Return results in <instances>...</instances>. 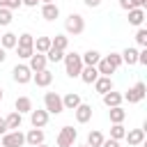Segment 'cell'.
I'll list each match as a JSON object with an SVG mask.
<instances>
[{"label": "cell", "instance_id": "obj_1", "mask_svg": "<svg viewBox=\"0 0 147 147\" xmlns=\"http://www.w3.org/2000/svg\"><path fill=\"white\" fill-rule=\"evenodd\" d=\"M64 69H67V76L69 78H78L80 76V69H83V60L78 53H64Z\"/></svg>", "mask_w": 147, "mask_h": 147}, {"label": "cell", "instance_id": "obj_2", "mask_svg": "<svg viewBox=\"0 0 147 147\" xmlns=\"http://www.w3.org/2000/svg\"><path fill=\"white\" fill-rule=\"evenodd\" d=\"M44 110H46L48 115H60V113L64 110L62 96H60L57 92H46V94H44Z\"/></svg>", "mask_w": 147, "mask_h": 147}, {"label": "cell", "instance_id": "obj_3", "mask_svg": "<svg viewBox=\"0 0 147 147\" xmlns=\"http://www.w3.org/2000/svg\"><path fill=\"white\" fill-rule=\"evenodd\" d=\"M64 30H67L69 34H83V30H85V18H83L80 14H69L67 21H64Z\"/></svg>", "mask_w": 147, "mask_h": 147}, {"label": "cell", "instance_id": "obj_4", "mask_svg": "<svg viewBox=\"0 0 147 147\" xmlns=\"http://www.w3.org/2000/svg\"><path fill=\"white\" fill-rule=\"evenodd\" d=\"M76 138H78V131L74 126H62L57 133V147H74Z\"/></svg>", "mask_w": 147, "mask_h": 147}, {"label": "cell", "instance_id": "obj_5", "mask_svg": "<svg viewBox=\"0 0 147 147\" xmlns=\"http://www.w3.org/2000/svg\"><path fill=\"white\" fill-rule=\"evenodd\" d=\"M145 94H147V85L142 83V80H138L126 94H122V99H126L129 103H138V101H142L145 99Z\"/></svg>", "mask_w": 147, "mask_h": 147}, {"label": "cell", "instance_id": "obj_6", "mask_svg": "<svg viewBox=\"0 0 147 147\" xmlns=\"http://www.w3.org/2000/svg\"><path fill=\"white\" fill-rule=\"evenodd\" d=\"M0 145L2 147H23L25 145V136L21 131H7L5 136H0Z\"/></svg>", "mask_w": 147, "mask_h": 147}, {"label": "cell", "instance_id": "obj_7", "mask_svg": "<svg viewBox=\"0 0 147 147\" xmlns=\"http://www.w3.org/2000/svg\"><path fill=\"white\" fill-rule=\"evenodd\" d=\"M11 78H14L18 85H25V83L32 80V71H30L28 64H16V67L11 69Z\"/></svg>", "mask_w": 147, "mask_h": 147}, {"label": "cell", "instance_id": "obj_8", "mask_svg": "<svg viewBox=\"0 0 147 147\" xmlns=\"http://www.w3.org/2000/svg\"><path fill=\"white\" fill-rule=\"evenodd\" d=\"M30 122H32V126L34 129H44L46 124H48V113L46 110H30Z\"/></svg>", "mask_w": 147, "mask_h": 147}, {"label": "cell", "instance_id": "obj_9", "mask_svg": "<svg viewBox=\"0 0 147 147\" xmlns=\"http://www.w3.org/2000/svg\"><path fill=\"white\" fill-rule=\"evenodd\" d=\"M80 103H83V101H80V94H78V92H67V94L62 96V106H64V110H76Z\"/></svg>", "mask_w": 147, "mask_h": 147}, {"label": "cell", "instance_id": "obj_10", "mask_svg": "<svg viewBox=\"0 0 147 147\" xmlns=\"http://www.w3.org/2000/svg\"><path fill=\"white\" fill-rule=\"evenodd\" d=\"M74 113H76V122H78V124H87V122L92 119V106H90V103H80Z\"/></svg>", "mask_w": 147, "mask_h": 147}, {"label": "cell", "instance_id": "obj_11", "mask_svg": "<svg viewBox=\"0 0 147 147\" xmlns=\"http://www.w3.org/2000/svg\"><path fill=\"white\" fill-rule=\"evenodd\" d=\"M101 57H103V55H101L99 51H94V48H90V51H85V53L80 55V60H83V67H96Z\"/></svg>", "mask_w": 147, "mask_h": 147}, {"label": "cell", "instance_id": "obj_12", "mask_svg": "<svg viewBox=\"0 0 147 147\" xmlns=\"http://www.w3.org/2000/svg\"><path fill=\"white\" fill-rule=\"evenodd\" d=\"M46 62H48V60H46V55H41V53H32V57H30V64H28V67H30V71H32V74H37V71H44V69H46Z\"/></svg>", "mask_w": 147, "mask_h": 147}, {"label": "cell", "instance_id": "obj_13", "mask_svg": "<svg viewBox=\"0 0 147 147\" xmlns=\"http://www.w3.org/2000/svg\"><path fill=\"white\" fill-rule=\"evenodd\" d=\"M32 80H34V85H37V87H48V85L53 83V74H51L48 69H44V71L32 74Z\"/></svg>", "mask_w": 147, "mask_h": 147}, {"label": "cell", "instance_id": "obj_14", "mask_svg": "<svg viewBox=\"0 0 147 147\" xmlns=\"http://www.w3.org/2000/svg\"><path fill=\"white\" fill-rule=\"evenodd\" d=\"M103 96V106L106 108H117V106H122V94L119 92H115V90H110V92H106V94H101Z\"/></svg>", "mask_w": 147, "mask_h": 147}, {"label": "cell", "instance_id": "obj_15", "mask_svg": "<svg viewBox=\"0 0 147 147\" xmlns=\"http://www.w3.org/2000/svg\"><path fill=\"white\" fill-rule=\"evenodd\" d=\"M21 124H23V115L21 113H9L7 117H5V126H7V131H18L21 129Z\"/></svg>", "mask_w": 147, "mask_h": 147}, {"label": "cell", "instance_id": "obj_16", "mask_svg": "<svg viewBox=\"0 0 147 147\" xmlns=\"http://www.w3.org/2000/svg\"><path fill=\"white\" fill-rule=\"evenodd\" d=\"M44 131L41 129H30L28 133H25V145H30V147H37V145H41L44 142Z\"/></svg>", "mask_w": 147, "mask_h": 147}, {"label": "cell", "instance_id": "obj_17", "mask_svg": "<svg viewBox=\"0 0 147 147\" xmlns=\"http://www.w3.org/2000/svg\"><path fill=\"white\" fill-rule=\"evenodd\" d=\"M126 140H129V145L131 147H138V145H142L145 142V129H131V131H126V136H124Z\"/></svg>", "mask_w": 147, "mask_h": 147}, {"label": "cell", "instance_id": "obj_18", "mask_svg": "<svg viewBox=\"0 0 147 147\" xmlns=\"http://www.w3.org/2000/svg\"><path fill=\"white\" fill-rule=\"evenodd\" d=\"M85 85H92L96 78H99V71H96V67H83L80 69V76H78Z\"/></svg>", "mask_w": 147, "mask_h": 147}, {"label": "cell", "instance_id": "obj_19", "mask_svg": "<svg viewBox=\"0 0 147 147\" xmlns=\"http://www.w3.org/2000/svg\"><path fill=\"white\" fill-rule=\"evenodd\" d=\"M92 85H94V90H96L99 94H106V92L113 90V80H110V76H99Z\"/></svg>", "mask_w": 147, "mask_h": 147}, {"label": "cell", "instance_id": "obj_20", "mask_svg": "<svg viewBox=\"0 0 147 147\" xmlns=\"http://www.w3.org/2000/svg\"><path fill=\"white\" fill-rule=\"evenodd\" d=\"M41 16H44L46 21H55V18L60 16V7H57L55 2H51V5H41Z\"/></svg>", "mask_w": 147, "mask_h": 147}, {"label": "cell", "instance_id": "obj_21", "mask_svg": "<svg viewBox=\"0 0 147 147\" xmlns=\"http://www.w3.org/2000/svg\"><path fill=\"white\" fill-rule=\"evenodd\" d=\"M16 41H18V34H14V32H5V34H0V46H2L5 51L16 48Z\"/></svg>", "mask_w": 147, "mask_h": 147}, {"label": "cell", "instance_id": "obj_22", "mask_svg": "<svg viewBox=\"0 0 147 147\" xmlns=\"http://www.w3.org/2000/svg\"><path fill=\"white\" fill-rule=\"evenodd\" d=\"M119 55H122V62H124V64H129V67H131V64H138V48H131V46H129V48H124Z\"/></svg>", "mask_w": 147, "mask_h": 147}, {"label": "cell", "instance_id": "obj_23", "mask_svg": "<svg viewBox=\"0 0 147 147\" xmlns=\"http://www.w3.org/2000/svg\"><path fill=\"white\" fill-rule=\"evenodd\" d=\"M142 21H145V9H129V23L131 25L140 28Z\"/></svg>", "mask_w": 147, "mask_h": 147}, {"label": "cell", "instance_id": "obj_24", "mask_svg": "<svg viewBox=\"0 0 147 147\" xmlns=\"http://www.w3.org/2000/svg\"><path fill=\"white\" fill-rule=\"evenodd\" d=\"M32 48H34V53H41V55H46V51L51 48V37H37Z\"/></svg>", "mask_w": 147, "mask_h": 147}, {"label": "cell", "instance_id": "obj_25", "mask_svg": "<svg viewBox=\"0 0 147 147\" xmlns=\"http://www.w3.org/2000/svg\"><path fill=\"white\" fill-rule=\"evenodd\" d=\"M14 108H16V113H30L32 110V101H30V96H18L16 99V103H14Z\"/></svg>", "mask_w": 147, "mask_h": 147}, {"label": "cell", "instance_id": "obj_26", "mask_svg": "<svg viewBox=\"0 0 147 147\" xmlns=\"http://www.w3.org/2000/svg\"><path fill=\"white\" fill-rule=\"evenodd\" d=\"M108 117H110V122H113V124H122V122H124V117H126V110H124L122 106L110 108V110H108Z\"/></svg>", "mask_w": 147, "mask_h": 147}, {"label": "cell", "instance_id": "obj_27", "mask_svg": "<svg viewBox=\"0 0 147 147\" xmlns=\"http://www.w3.org/2000/svg\"><path fill=\"white\" fill-rule=\"evenodd\" d=\"M51 46L57 48V51H67V46H69V37H64V34H55V37H51Z\"/></svg>", "mask_w": 147, "mask_h": 147}, {"label": "cell", "instance_id": "obj_28", "mask_svg": "<svg viewBox=\"0 0 147 147\" xmlns=\"http://www.w3.org/2000/svg\"><path fill=\"white\" fill-rule=\"evenodd\" d=\"M96 71H99V76H110V74L115 71V67L108 62V57H101L99 64H96Z\"/></svg>", "mask_w": 147, "mask_h": 147}, {"label": "cell", "instance_id": "obj_29", "mask_svg": "<svg viewBox=\"0 0 147 147\" xmlns=\"http://www.w3.org/2000/svg\"><path fill=\"white\" fill-rule=\"evenodd\" d=\"M103 140H106V138H103V133H101V131H96V129H94V131H90V136H87V145H90V147H101V142H103Z\"/></svg>", "mask_w": 147, "mask_h": 147}, {"label": "cell", "instance_id": "obj_30", "mask_svg": "<svg viewBox=\"0 0 147 147\" xmlns=\"http://www.w3.org/2000/svg\"><path fill=\"white\" fill-rule=\"evenodd\" d=\"M16 46H21V48H32V46H34V37H32L30 32H23V34L18 37Z\"/></svg>", "mask_w": 147, "mask_h": 147}, {"label": "cell", "instance_id": "obj_31", "mask_svg": "<svg viewBox=\"0 0 147 147\" xmlns=\"http://www.w3.org/2000/svg\"><path fill=\"white\" fill-rule=\"evenodd\" d=\"M46 60L48 62H60V60H64V51H57V48H48L46 51Z\"/></svg>", "mask_w": 147, "mask_h": 147}, {"label": "cell", "instance_id": "obj_32", "mask_svg": "<svg viewBox=\"0 0 147 147\" xmlns=\"http://www.w3.org/2000/svg\"><path fill=\"white\" fill-rule=\"evenodd\" d=\"M124 136H126V129H124L122 124H113V126H110V138H113V140H122Z\"/></svg>", "mask_w": 147, "mask_h": 147}, {"label": "cell", "instance_id": "obj_33", "mask_svg": "<svg viewBox=\"0 0 147 147\" xmlns=\"http://www.w3.org/2000/svg\"><path fill=\"white\" fill-rule=\"evenodd\" d=\"M136 44L142 46V48H147V30H145V28H138V32H136Z\"/></svg>", "mask_w": 147, "mask_h": 147}, {"label": "cell", "instance_id": "obj_34", "mask_svg": "<svg viewBox=\"0 0 147 147\" xmlns=\"http://www.w3.org/2000/svg\"><path fill=\"white\" fill-rule=\"evenodd\" d=\"M9 23H11V11L0 7V25H9Z\"/></svg>", "mask_w": 147, "mask_h": 147}, {"label": "cell", "instance_id": "obj_35", "mask_svg": "<svg viewBox=\"0 0 147 147\" xmlns=\"http://www.w3.org/2000/svg\"><path fill=\"white\" fill-rule=\"evenodd\" d=\"M16 53H18L21 60H30L32 53H34V48H21V46H16Z\"/></svg>", "mask_w": 147, "mask_h": 147}, {"label": "cell", "instance_id": "obj_36", "mask_svg": "<svg viewBox=\"0 0 147 147\" xmlns=\"http://www.w3.org/2000/svg\"><path fill=\"white\" fill-rule=\"evenodd\" d=\"M106 57H108V62H110L115 69L122 64V55H119V53H110V55H106Z\"/></svg>", "mask_w": 147, "mask_h": 147}, {"label": "cell", "instance_id": "obj_37", "mask_svg": "<svg viewBox=\"0 0 147 147\" xmlns=\"http://www.w3.org/2000/svg\"><path fill=\"white\" fill-rule=\"evenodd\" d=\"M18 7H23V2H21V0H7V7H5V9L14 11V9H18Z\"/></svg>", "mask_w": 147, "mask_h": 147}, {"label": "cell", "instance_id": "obj_38", "mask_svg": "<svg viewBox=\"0 0 147 147\" xmlns=\"http://www.w3.org/2000/svg\"><path fill=\"white\" fill-rule=\"evenodd\" d=\"M131 2V9H145L147 7V0H129Z\"/></svg>", "mask_w": 147, "mask_h": 147}, {"label": "cell", "instance_id": "obj_39", "mask_svg": "<svg viewBox=\"0 0 147 147\" xmlns=\"http://www.w3.org/2000/svg\"><path fill=\"white\" fill-rule=\"evenodd\" d=\"M138 64H147V48L138 51Z\"/></svg>", "mask_w": 147, "mask_h": 147}, {"label": "cell", "instance_id": "obj_40", "mask_svg": "<svg viewBox=\"0 0 147 147\" xmlns=\"http://www.w3.org/2000/svg\"><path fill=\"white\" fill-rule=\"evenodd\" d=\"M101 147H119V140L108 138V140H103V142H101Z\"/></svg>", "mask_w": 147, "mask_h": 147}, {"label": "cell", "instance_id": "obj_41", "mask_svg": "<svg viewBox=\"0 0 147 147\" xmlns=\"http://www.w3.org/2000/svg\"><path fill=\"white\" fill-rule=\"evenodd\" d=\"M21 2H23L25 7H37V5H39V0H21Z\"/></svg>", "mask_w": 147, "mask_h": 147}, {"label": "cell", "instance_id": "obj_42", "mask_svg": "<svg viewBox=\"0 0 147 147\" xmlns=\"http://www.w3.org/2000/svg\"><path fill=\"white\" fill-rule=\"evenodd\" d=\"M83 2H85L87 7H99V5H101V0H83Z\"/></svg>", "mask_w": 147, "mask_h": 147}, {"label": "cell", "instance_id": "obj_43", "mask_svg": "<svg viewBox=\"0 0 147 147\" xmlns=\"http://www.w3.org/2000/svg\"><path fill=\"white\" fill-rule=\"evenodd\" d=\"M119 7H122V9H126V11H129V9H131V2H129V0H119Z\"/></svg>", "mask_w": 147, "mask_h": 147}, {"label": "cell", "instance_id": "obj_44", "mask_svg": "<svg viewBox=\"0 0 147 147\" xmlns=\"http://www.w3.org/2000/svg\"><path fill=\"white\" fill-rule=\"evenodd\" d=\"M7 133V126H5V117H0V136Z\"/></svg>", "mask_w": 147, "mask_h": 147}, {"label": "cell", "instance_id": "obj_45", "mask_svg": "<svg viewBox=\"0 0 147 147\" xmlns=\"http://www.w3.org/2000/svg\"><path fill=\"white\" fill-rule=\"evenodd\" d=\"M5 60H7V51H5V48H2V46H0V64H2V62H5Z\"/></svg>", "mask_w": 147, "mask_h": 147}, {"label": "cell", "instance_id": "obj_46", "mask_svg": "<svg viewBox=\"0 0 147 147\" xmlns=\"http://www.w3.org/2000/svg\"><path fill=\"white\" fill-rule=\"evenodd\" d=\"M41 5H51V2H55V0H39Z\"/></svg>", "mask_w": 147, "mask_h": 147}, {"label": "cell", "instance_id": "obj_47", "mask_svg": "<svg viewBox=\"0 0 147 147\" xmlns=\"http://www.w3.org/2000/svg\"><path fill=\"white\" fill-rule=\"evenodd\" d=\"M2 99H5V90L0 87V101H2Z\"/></svg>", "mask_w": 147, "mask_h": 147}, {"label": "cell", "instance_id": "obj_48", "mask_svg": "<svg viewBox=\"0 0 147 147\" xmlns=\"http://www.w3.org/2000/svg\"><path fill=\"white\" fill-rule=\"evenodd\" d=\"M0 7H7V0H0Z\"/></svg>", "mask_w": 147, "mask_h": 147}, {"label": "cell", "instance_id": "obj_49", "mask_svg": "<svg viewBox=\"0 0 147 147\" xmlns=\"http://www.w3.org/2000/svg\"><path fill=\"white\" fill-rule=\"evenodd\" d=\"M37 147H48V145H46V142H41V145H37Z\"/></svg>", "mask_w": 147, "mask_h": 147}, {"label": "cell", "instance_id": "obj_50", "mask_svg": "<svg viewBox=\"0 0 147 147\" xmlns=\"http://www.w3.org/2000/svg\"><path fill=\"white\" fill-rule=\"evenodd\" d=\"M78 147H90V145H87V142H85V145H78Z\"/></svg>", "mask_w": 147, "mask_h": 147}]
</instances>
